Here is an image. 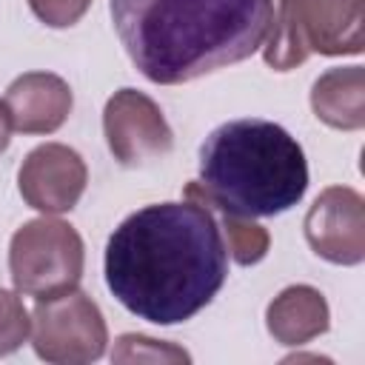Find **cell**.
I'll return each mask as SVG.
<instances>
[{
  "mask_svg": "<svg viewBox=\"0 0 365 365\" xmlns=\"http://www.w3.org/2000/svg\"><path fill=\"white\" fill-rule=\"evenodd\" d=\"M268 334L288 348H299L331 325V311L325 297L311 285H288L282 288L265 308Z\"/></svg>",
  "mask_w": 365,
  "mask_h": 365,
  "instance_id": "cell-11",
  "label": "cell"
},
{
  "mask_svg": "<svg viewBox=\"0 0 365 365\" xmlns=\"http://www.w3.org/2000/svg\"><path fill=\"white\" fill-rule=\"evenodd\" d=\"M71 88L51 71H26L6 88L3 106L20 134H51L71 114Z\"/></svg>",
  "mask_w": 365,
  "mask_h": 365,
  "instance_id": "cell-9",
  "label": "cell"
},
{
  "mask_svg": "<svg viewBox=\"0 0 365 365\" xmlns=\"http://www.w3.org/2000/svg\"><path fill=\"white\" fill-rule=\"evenodd\" d=\"M31 331L29 311L20 299V291H6L0 288V356L14 354Z\"/></svg>",
  "mask_w": 365,
  "mask_h": 365,
  "instance_id": "cell-16",
  "label": "cell"
},
{
  "mask_svg": "<svg viewBox=\"0 0 365 365\" xmlns=\"http://www.w3.org/2000/svg\"><path fill=\"white\" fill-rule=\"evenodd\" d=\"M34 17L51 29L74 26L91 6V0H29Z\"/></svg>",
  "mask_w": 365,
  "mask_h": 365,
  "instance_id": "cell-17",
  "label": "cell"
},
{
  "mask_svg": "<svg viewBox=\"0 0 365 365\" xmlns=\"http://www.w3.org/2000/svg\"><path fill=\"white\" fill-rule=\"evenodd\" d=\"M228 277V248L211 208L194 200L128 214L106 245V285L134 317L177 325L200 314Z\"/></svg>",
  "mask_w": 365,
  "mask_h": 365,
  "instance_id": "cell-1",
  "label": "cell"
},
{
  "mask_svg": "<svg viewBox=\"0 0 365 365\" xmlns=\"http://www.w3.org/2000/svg\"><path fill=\"white\" fill-rule=\"evenodd\" d=\"M86 163L63 143H43L31 148L17 171V188L26 205L43 214L71 211L86 191Z\"/></svg>",
  "mask_w": 365,
  "mask_h": 365,
  "instance_id": "cell-8",
  "label": "cell"
},
{
  "mask_svg": "<svg viewBox=\"0 0 365 365\" xmlns=\"http://www.w3.org/2000/svg\"><path fill=\"white\" fill-rule=\"evenodd\" d=\"M271 17L274 0H111L128 60L157 86L242 63L262 46Z\"/></svg>",
  "mask_w": 365,
  "mask_h": 365,
  "instance_id": "cell-2",
  "label": "cell"
},
{
  "mask_svg": "<svg viewBox=\"0 0 365 365\" xmlns=\"http://www.w3.org/2000/svg\"><path fill=\"white\" fill-rule=\"evenodd\" d=\"M294 6L311 54H362L365 0H294Z\"/></svg>",
  "mask_w": 365,
  "mask_h": 365,
  "instance_id": "cell-10",
  "label": "cell"
},
{
  "mask_svg": "<svg viewBox=\"0 0 365 365\" xmlns=\"http://www.w3.org/2000/svg\"><path fill=\"white\" fill-rule=\"evenodd\" d=\"M308 188L302 145L277 123L242 117L217 125L200 145V180L185 200L211 211L277 217L294 208Z\"/></svg>",
  "mask_w": 365,
  "mask_h": 365,
  "instance_id": "cell-3",
  "label": "cell"
},
{
  "mask_svg": "<svg viewBox=\"0 0 365 365\" xmlns=\"http://www.w3.org/2000/svg\"><path fill=\"white\" fill-rule=\"evenodd\" d=\"M114 362H191V356L168 342H157L143 334H123L111 354Z\"/></svg>",
  "mask_w": 365,
  "mask_h": 365,
  "instance_id": "cell-15",
  "label": "cell"
},
{
  "mask_svg": "<svg viewBox=\"0 0 365 365\" xmlns=\"http://www.w3.org/2000/svg\"><path fill=\"white\" fill-rule=\"evenodd\" d=\"M225 234V248L228 254L234 257V262L240 265H254L259 262L265 254H268V245H271V237L268 231L254 222V217H242V214H228V211H220V222H217Z\"/></svg>",
  "mask_w": 365,
  "mask_h": 365,
  "instance_id": "cell-14",
  "label": "cell"
},
{
  "mask_svg": "<svg viewBox=\"0 0 365 365\" xmlns=\"http://www.w3.org/2000/svg\"><path fill=\"white\" fill-rule=\"evenodd\" d=\"M103 134L108 151L125 168L148 165L165 157L174 145L171 125L160 106L137 88H120L108 97L103 108Z\"/></svg>",
  "mask_w": 365,
  "mask_h": 365,
  "instance_id": "cell-6",
  "label": "cell"
},
{
  "mask_svg": "<svg viewBox=\"0 0 365 365\" xmlns=\"http://www.w3.org/2000/svg\"><path fill=\"white\" fill-rule=\"evenodd\" d=\"M108 328L97 302L71 288L37 299L31 311L34 354L54 365H86L106 354Z\"/></svg>",
  "mask_w": 365,
  "mask_h": 365,
  "instance_id": "cell-5",
  "label": "cell"
},
{
  "mask_svg": "<svg viewBox=\"0 0 365 365\" xmlns=\"http://www.w3.org/2000/svg\"><path fill=\"white\" fill-rule=\"evenodd\" d=\"M86 265V248L80 234L51 217L23 222L9 245V271L14 291L46 299L77 288Z\"/></svg>",
  "mask_w": 365,
  "mask_h": 365,
  "instance_id": "cell-4",
  "label": "cell"
},
{
  "mask_svg": "<svg viewBox=\"0 0 365 365\" xmlns=\"http://www.w3.org/2000/svg\"><path fill=\"white\" fill-rule=\"evenodd\" d=\"M305 240L317 257L334 265L365 259V200L348 185L325 188L305 214Z\"/></svg>",
  "mask_w": 365,
  "mask_h": 365,
  "instance_id": "cell-7",
  "label": "cell"
},
{
  "mask_svg": "<svg viewBox=\"0 0 365 365\" xmlns=\"http://www.w3.org/2000/svg\"><path fill=\"white\" fill-rule=\"evenodd\" d=\"M308 57H311V51L305 46L294 0H277L268 34L262 40V60H265V66H271L274 71H291V68L302 66Z\"/></svg>",
  "mask_w": 365,
  "mask_h": 365,
  "instance_id": "cell-13",
  "label": "cell"
},
{
  "mask_svg": "<svg viewBox=\"0 0 365 365\" xmlns=\"http://www.w3.org/2000/svg\"><path fill=\"white\" fill-rule=\"evenodd\" d=\"M311 108L317 120L339 131H359L365 125V71L362 66L328 68L311 88Z\"/></svg>",
  "mask_w": 365,
  "mask_h": 365,
  "instance_id": "cell-12",
  "label": "cell"
},
{
  "mask_svg": "<svg viewBox=\"0 0 365 365\" xmlns=\"http://www.w3.org/2000/svg\"><path fill=\"white\" fill-rule=\"evenodd\" d=\"M11 134V120H9V111H6V106H3V100H0V154L9 148V137Z\"/></svg>",
  "mask_w": 365,
  "mask_h": 365,
  "instance_id": "cell-18",
  "label": "cell"
}]
</instances>
